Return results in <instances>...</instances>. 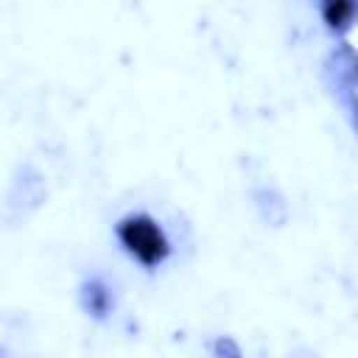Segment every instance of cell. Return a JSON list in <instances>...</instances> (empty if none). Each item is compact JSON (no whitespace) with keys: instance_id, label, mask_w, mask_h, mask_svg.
Masks as SVG:
<instances>
[{"instance_id":"obj_1","label":"cell","mask_w":358,"mask_h":358,"mask_svg":"<svg viewBox=\"0 0 358 358\" xmlns=\"http://www.w3.org/2000/svg\"><path fill=\"white\" fill-rule=\"evenodd\" d=\"M120 235H123L126 246H129L143 263H157V260H162V255H165V238H162V232H159L151 221H145V218H131V221L123 224Z\"/></svg>"}]
</instances>
